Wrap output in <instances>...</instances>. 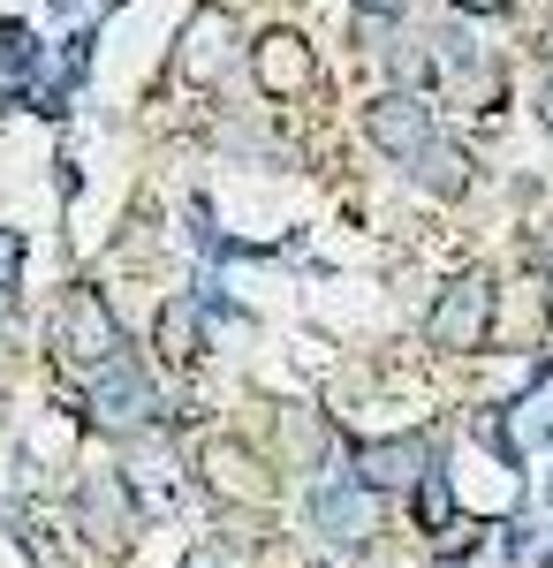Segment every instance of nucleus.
Wrapping results in <instances>:
<instances>
[{"mask_svg":"<svg viewBox=\"0 0 553 568\" xmlns=\"http://www.w3.org/2000/svg\"><path fill=\"white\" fill-rule=\"evenodd\" d=\"M546 318H553V273H546Z\"/></svg>","mask_w":553,"mask_h":568,"instance_id":"6ab92c4d","label":"nucleus"},{"mask_svg":"<svg viewBox=\"0 0 553 568\" xmlns=\"http://www.w3.org/2000/svg\"><path fill=\"white\" fill-rule=\"evenodd\" d=\"M485 334H493V273H463V281H448L440 288V304L425 318V342L432 349H485Z\"/></svg>","mask_w":553,"mask_h":568,"instance_id":"f03ea898","label":"nucleus"},{"mask_svg":"<svg viewBox=\"0 0 553 568\" xmlns=\"http://www.w3.org/2000/svg\"><path fill=\"white\" fill-rule=\"evenodd\" d=\"M53 356H61L77 379L122 364V326H114V311H107L99 288H69V304H61V318H53Z\"/></svg>","mask_w":553,"mask_h":568,"instance_id":"f257e3e1","label":"nucleus"},{"mask_svg":"<svg viewBox=\"0 0 553 568\" xmlns=\"http://www.w3.org/2000/svg\"><path fill=\"white\" fill-rule=\"evenodd\" d=\"M410 175L425 182L432 197H463V190H470V152H463V144H448V136H432L425 152L410 160Z\"/></svg>","mask_w":553,"mask_h":568,"instance_id":"9d476101","label":"nucleus"},{"mask_svg":"<svg viewBox=\"0 0 553 568\" xmlns=\"http://www.w3.org/2000/svg\"><path fill=\"white\" fill-rule=\"evenodd\" d=\"M364 136L380 144L386 160H402V168H410V160H418L440 130H432V106L418 99V91H386V99H372V106H364Z\"/></svg>","mask_w":553,"mask_h":568,"instance_id":"20e7f679","label":"nucleus"},{"mask_svg":"<svg viewBox=\"0 0 553 568\" xmlns=\"http://www.w3.org/2000/svg\"><path fill=\"white\" fill-rule=\"evenodd\" d=\"M448 8H463V16H509L515 0H448Z\"/></svg>","mask_w":553,"mask_h":568,"instance_id":"2eb2a0df","label":"nucleus"},{"mask_svg":"<svg viewBox=\"0 0 553 568\" xmlns=\"http://www.w3.org/2000/svg\"><path fill=\"white\" fill-rule=\"evenodd\" d=\"M251 77L265 99H296L303 84H311V39L303 31H265V39L251 45Z\"/></svg>","mask_w":553,"mask_h":568,"instance_id":"423d86ee","label":"nucleus"},{"mask_svg":"<svg viewBox=\"0 0 553 568\" xmlns=\"http://www.w3.org/2000/svg\"><path fill=\"white\" fill-rule=\"evenodd\" d=\"M539 114H546V130H553V69H546V84H539Z\"/></svg>","mask_w":553,"mask_h":568,"instance_id":"a211bd4d","label":"nucleus"},{"mask_svg":"<svg viewBox=\"0 0 553 568\" xmlns=\"http://www.w3.org/2000/svg\"><path fill=\"white\" fill-rule=\"evenodd\" d=\"M182 568H228V554H220V546H198V554H190Z\"/></svg>","mask_w":553,"mask_h":568,"instance_id":"dca6fc26","label":"nucleus"},{"mask_svg":"<svg viewBox=\"0 0 553 568\" xmlns=\"http://www.w3.org/2000/svg\"><path fill=\"white\" fill-rule=\"evenodd\" d=\"M77 530H84L91 546H129L137 530H144V508H137V485L122 470H91L77 485Z\"/></svg>","mask_w":553,"mask_h":568,"instance_id":"7ed1b4c3","label":"nucleus"},{"mask_svg":"<svg viewBox=\"0 0 553 568\" xmlns=\"http://www.w3.org/2000/svg\"><path fill=\"white\" fill-rule=\"evenodd\" d=\"M425 470H432V447L418 433L364 439V447H356V485H364V493H418Z\"/></svg>","mask_w":553,"mask_h":568,"instance_id":"39448f33","label":"nucleus"},{"mask_svg":"<svg viewBox=\"0 0 553 568\" xmlns=\"http://www.w3.org/2000/svg\"><path fill=\"white\" fill-rule=\"evenodd\" d=\"M160 342H168V356L190 349V318H182V311H168V318H160Z\"/></svg>","mask_w":553,"mask_h":568,"instance_id":"4468645a","label":"nucleus"},{"mask_svg":"<svg viewBox=\"0 0 553 568\" xmlns=\"http://www.w3.org/2000/svg\"><path fill=\"white\" fill-rule=\"evenodd\" d=\"M418 516H425V530H448V524H455V500H448V478H440V470H425V478H418Z\"/></svg>","mask_w":553,"mask_h":568,"instance_id":"f8f14e48","label":"nucleus"},{"mask_svg":"<svg viewBox=\"0 0 553 568\" xmlns=\"http://www.w3.org/2000/svg\"><path fill=\"white\" fill-rule=\"evenodd\" d=\"M91 409L107 417V425H144L152 417V387H144V372L137 364H107V372H91Z\"/></svg>","mask_w":553,"mask_h":568,"instance_id":"6e6552de","label":"nucleus"},{"mask_svg":"<svg viewBox=\"0 0 553 568\" xmlns=\"http://www.w3.org/2000/svg\"><path fill=\"white\" fill-rule=\"evenodd\" d=\"M364 16H402V0H356Z\"/></svg>","mask_w":553,"mask_h":568,"instance_id":"f3484780","label":"nucleus"},{"mask_svg":"<svg viewBox=\"0 0 553 568\" xmlns=\"http://www.w3.org/2000/svg\"><path fill=\"white\" fill-rule=\"evenodd\" d=\"M16 258H23V243H16V235H0V318L16 311Z\"/></svg>","mask_w":553,"mask_h":568,"instance_id":"ddd939ff","label":"nucleus"},{"mask_svg":"<svg viewBox=\"0 0 553 568\" xmlns=\"http://www.w3.org/2000/svg\"><path fill=\"white\" fill-rule=\"evenodd\" d=\"M311 516H319V530H326L334 546H364V538L380 530V493H364L356 478H341V485H319V500H311Z\"/></svg>","mask_w":553,"mask_h":568,"instance_id":"0eeeda50","label":"nucleus"},{"mask_svg":"<svg viewBox=\"0 0 553 568\" xmlns=\"http://www.w3.org/2000/svg\"><path fill=\"white\" fill-rule=\"evenodd\" d=\"M205 485H213V493H228V500L243 493L251 508H265V500H273V478L258 470V455H251V447H235V439H213V447H205Z\"/></svg>","mask_w":553,"mask_h":568,"instance_id":"1a4fd4ad","label":"nucleus"},{"mask_svg":"<svg viewBox=\"0 0 553 568\" xmlns=\"http://www.w3.org/2000/svg\"><path fill=\"white\" fill-rule=\"evenodd\" d=\"M220 31H228V16H220V8H198V23H190V53H182V77H198V84H205V77H220V53H213V39Z\"/></svg>","mask_w":553,"mask_h":568,"instance_id":"9b49d317","label":"nucleus"}]
</instances>
